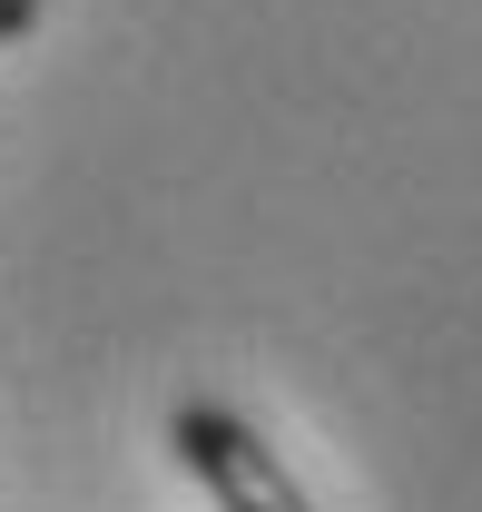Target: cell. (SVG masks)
<instances>
[{"label": "cell", "instance_id": "obj_1", "mask_svg": "<svg viewBox=\"0 0 482 512\" xmlns=\"http://www.w3.org/2000/svg\"><path fill=\"white\" fill-rule=\"evenodd\" d=\"M168 453L207 483L217 512H315L305 483L276 463V444H266L246 414H227V404H178V414H168Z\"/></svg>", "mask_w": 482, "mask_h": 512}, {"label": "cell", "instance_id": "obj_2", "mask_svg": "<svg viewBox=\"0 0 482 512\" xmlns=\"http://www.w3.org/2000/svg\"><path fill=\"white\" fill-rule=\"evenodd\" d=\"M20 30H40V0H0V40H20Z\"/></svg>", "mask_w": 482, "mask_h": 512}]
</instances>
